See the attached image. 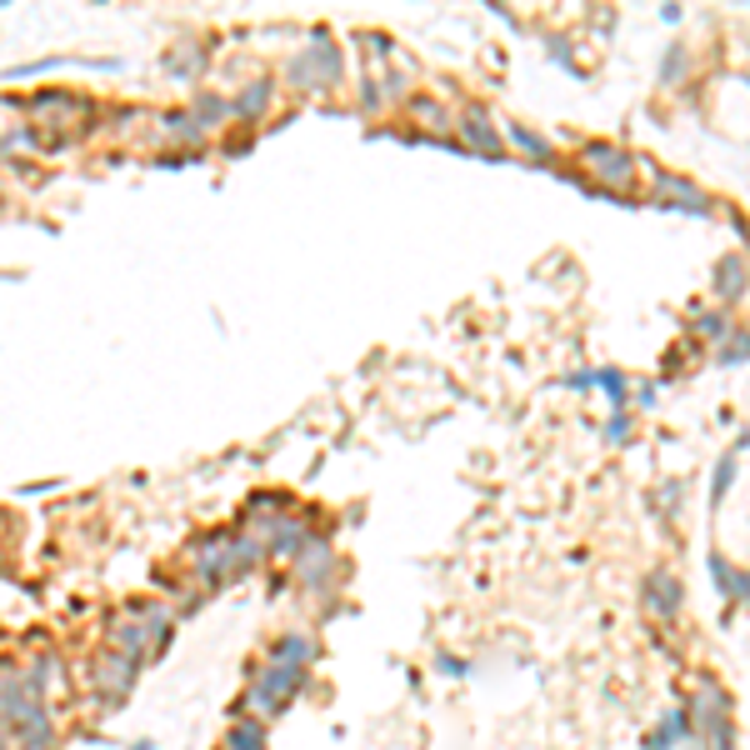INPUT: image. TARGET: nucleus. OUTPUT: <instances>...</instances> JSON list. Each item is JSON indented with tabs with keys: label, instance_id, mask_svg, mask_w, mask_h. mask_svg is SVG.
Instances as JSON below:
<instances>
[{
	"label": "nucleus",
	"instance_id": "34",
	"mask_svg": "<svg viewBox=\"0 0 750 750\" xmlns=\"http://www.w3.org/2000/svg\"><path fill=\"white\" fill-rule=\"evenodd\" d=\"M0 750H11V736H6V720H0Z\"/></svg>",
	"mask_w": 750,
	"mask_h": 750
},
{
	"label": "nucleus",
	"instance_id": "13",
	"mask_svg": "<svg viewBox=\"0 0 750 750\" xmlns=\"http://www.w3.org/2000/svg\"><path fill=\"white\" fill-rule=\"evenodd\" d=\"M320 655V645L311 641V635H301V631H291V635H281V641L271 645V655L265 661L271 665H295V671H311V661Z\"/></svg>",
	"mask_w": 750,
	"mask_h": 750
},
{
	"label": "nucleus",
	"instance_id": "21",
	"mask_svg": "<svg viewBox=\"0 0 750 750\" xmlns=\"http://www.w3.org/2000/svg\"><path fill=\"white\" fill-rule=\"evenodd\" d=\"M165 135H171V141H181V145H200V141H206V131H200V120L191 116V110H171V116H165Z\"/></svg>",
	"mask_w": 750,
	"mask_h": 750
},
{
	"label": "nucleus",
	"instance_id": "1",
	"mask_svg": "<svg viewBox=\"0 0 750 750\" xmlns=\"http://www.w3.org/2000/svg\"><path fill=\"white\" fill-rule=\"evenodd\" d=\"M305 681H311V671H295V665H256L250 671V685L246 696H240V710H250V716H275V710H285L295 696L305 691Z\"/></svg>",
	"mask_w": 750,
	"mask_h": 750
},
{
	"label": "nucleus",
	"instance_id": "29",
	"mask_svg": "<svg viewBox=\"0 0 750 750\" xmlns=\"http://www.w3.org/2000/svg\"><path fill=\"white\" fill-rule=\"evenodd\" d=\"M606 441H610V446H626V441H631V411H616V415H610Z\"/></svg>",
	"mask_w": 750,
	"mask_h": 750
},
{
	"label": "nucleus",
	"instance_id": "18",
	"mask_svg": "<svg viewBox=\"0 0 750 750\" xmlns=\"http://www.w3.org/2000/svg\"><path fill=\"white\" fill-rule=\"evenodd\" d=\"M271 746V730H265L261 716H246L226 730V750H265Z\"/></svg>",
	"mask_w": 750,
	"mask_h": 750
},
{
	"label": "nucleus",
	"instance_id": "22",
	"mask_svg": "<svg viewBox=\"0 0 750 750\" xmlns=\"http://www.w3.org/2000/svg\"><path fill=\"white\" fill-rule=\"evenodd\" d=\"M596 385L610 395V411H631V385L620 370H596Z\"/></svg>",
	"mask_w": 750,
	"mask_h": 750
},
{
	"label": "nucleus",
	"instance_id": "16",
	"mask_svg": "<svg viewBox=\"0 0 750 750\" xmlns=\"http://www.w3.org/2000/svg\"><path fill=\"white\" fill-rule=\"evenodd\" d=\"M271 100H275V86H271V80H250V86L240 90L236 100H230V116H240V120H250V126H256V120H261L265 110H271Z\"/></svg>",
	"mask_w": 750,
	"mask_h": 750
},
{
	"label": "nucleus",
	"instance_id": "27",
	"mask_svg": "<svg viewBox=\"0 0 750 750\" xmlns=\"http://www.w3.org/2000/svg\"><path fill=\"white\" fill-rule=\"evenodd\" d=\"M696 330H700L706 340H726V336H730V316H720V311H700Z\"/></svg>",
	"mask_w": 750,
	"mask_h": 750
},
{
	"label": "nucleus",
	"instance_id": "8",
	"mask_svg": "<svg viewBox=\"0 0 750 750\" xmlns=\"http://www.w3.org/2000/svg\"><path fill=\"white\" fill-rule=\"evenodd\" d=\"M45 700H41V691L31 685V675L25 671H6L0 675V720H21V716H31V710H41Z\"/></svg>",
	"mask_w": 750,
	"mask_h": 750
},
{
	"label": "nucleus",
	"instance_id": "14",
	"mask_svg": "<svg viewBox=\"0 0 750 750\" xmlns=\"http://www.w3.org/2000/svg\"><path fill=\"white\" fill-rule=\"evenodd\" d=\"M460 135H466L470 151H480V155H500V135H496V126H490V116H486L480 106H470L466 116H460Z\"/></svg>",
	"mask_w": 750,
	"mask_h": 750
},
{
	"label": "nucleus",
	"instance_id": "9",
	"mask_svg": "<svg viewBox=\"0 0 750 750\" xmlns=\"http://www.w3.org/2000/svg\"><path fill=\"white\" fill-rule=\"evenodd\" d=\"M6 736H11L15 750H51L55 746V720H51V710L41 706L21 720H6Z\"/></svg>",
	"mask_w": 750,
	"mask_h": 750
},
{
	"label": "nucleus",
	"instance_id": "2",
	"mask_svg": "<svg viewBox=\"0 0 750 750\" xmlns=\"http://www.w3.org/2000/svg\"><path fill=\"white\" fill-rule=\"evenodd\" d=\"M285 76H291L295 90H326V86H336V80H340V51H336V41H326V31H316V41L305 45L291 66H285Z\"/></svg>",
	"mask_w": 750,
	"mask_h": 750
},
{
	"label": "nucleus",
	"instance_id": "5",
	"mask_svg": "<svg viewBox=\"0 0 750 750\" xmlns=\"http://www.w3.org/2000/svg\"><path fill=\"white\" fill-rule=\"evenodd\" d=\"M580 165H586L590 175H596L606 191H631L635 185V161L620 145H606V141H590L586 151H580Z\"/></svg>",
	"mask_w": 750,
	"mask_h": 750
},
{
	"label": "nucleus",
	"instance_id": "6",
	"mask_svg": "<svg viewBox=\"0 0 750 750\" xmlns=\"http://www.w3.org/2000/svg\"><path fill=\"white\" fill-rule=\"evenodd\" d=\"M106 651L120 655V661H131V665L151 661V635H145V620H131L126 610H120V616L106 626Z\"/></svg>",
	"mask_w": 750,
	"mask_h": 750
},
{
	"label": "nucleus",
	"instance_id": "30",
	"mask_svg": "<svg viewBox=\"0 0 750 750\" xmlns=\"http://www.w3.org/2000/svg\"><path fill=\"white\" fill-rule=\"evenodd\" d=\"M411 110H415L421 120H431V126H446V110L435 106V100H411Z\"/></svg>",
	"mask_w": 750,
	"mask_h": 750
},
{
	"label": "nucleus",
	"instance_id": "35",
	"mask_svg": "<svg viewBox=\"0 0 750 750\" xmlns=\"http://www.w3.org/2000/svg\"><path fill=\"white\" fill-rule=\"evenodd\" d=\"M131 750H155V746H151V740H135V746H131Z\"/></svg>",
	"mask_w": 750,
	"mask_h": 750
},
{
	"label": "nucleus",
	"instance_id": "28",
	"mask_svg": "<svg viewBox=\"0 0 750 750\" xmlns=\"http://www.w3.org/2000/svg\"><path fill=\"white\" fill-rule=\"evenodd\" d=\"M200 61H206V51H200V45H191V51H181L175 61H165V70H171V76H191Z\"/></svg>",
	"mask_w": 750,
	"mask_h": 750
},
{
	"label": "nucleus",
	"instance_id": "12",
	"mask_svg": "<svg viewBox=\"0 0 750 750\" xmlns=\"http://www.w3.org/2000/svg\"><path fill=\"white\" fill-rule=\"evenodd\" d=\"M681 740H696V720H691V710H685V706H675L671 716H665L661 726L645 736V750H675Z\"/></svg>",
	"mask_w": 750,
	"mask_h": 750
},
{
	"label": "nucleus",
	"instance_id": "31",
	"mask_svg": "<svg viewBox=\"0 0 750 750\" xmlns=\"http://www.w3.org/2000/svg\"><path fill=\"white\" fill-rule=\"evenodd\" d=\"M360 100H366V110H381V106H385V90H381V80H366V90H360Z\"/></svg>",
	"mask_w": 750,
	"mask_h": 750
},
{
	"label": "nucleus",
	"instance_id": "19",
	"mask_svg": "<svg viewBox=\"0 0 750 750\" xmlns=\"http://www.w3.org/2000/svg\"><path fill=\"white\" fill-rule=\"evenodd\" d=\"M716 295L720 301H740V295H746V256H740V250L716 265Z\"/></svg>",
	"mask_w": 750,
	"mask_h": 750
},
{
	"label": "nucleus",
	"instance_id": "32",
	"mask_svg": "<svg viewBox=\"0 0 750 750\" xmlns=\"http://www.w3.org/2000/svg\"><path fill=\"white\" fill-rule=\"evenodd\" d=\"M570 385H576V391H590V385H596V370H576V376H570Z\"/></svg>",
	"mask_w": 750,
	"mask_h": 750
},
{
	"label": "nucleus",
	"instance_id": "23",
	"mask_svg": "<svg viewBox=\"0 0 750 750\" xmlns=\"http://www.w3.org/2000/svg\"><path fill=\"white\" fill-rule=\"evenodd\" d=\"M716 366H726V370L746 366V326H730V336L720 340V350H716Z\"/></svg>",
	"mask_w": 750,
	"mask_h": 750
},
{
	"label": "nucleus",
	"instance_id": "15",
	"mask_svg": "<svg viewBox=\"0 0 750 750\" xmlns=\"http://www.w3.org/2000/svg\"><path fill=\"white\" fill-rule=\"evenodd\" d=\"M655 181H661V191L671 196V200H661V206H671V210H691V216H706V210H710V206H706V196H700V191H696L691 181H681V175L661 171Z\"/></svg>",
	"mask_w": 750,
	"mask_h": 750
},
{
	"label": "nucleus",
	"instance_id": "25",
	"mask_svg": "<svg viewBox=\"0 0 750 750\" xmlns=\"http://www.w3.org/2000/svg\"><path fill=\"white\" fill-rule=\"evenodd\" d=\"M730 480H736V450L716 460V476H710V506H720V500H726Z\"/></svg>",
	"mask_w": 750,
	"mask_h": 750
},
{
	"label": "nucleus",
	"instance_id": "4",
	"mask_svg": "<svg viewBox=\"0 0 750 750\" xmlns=\"http://www.w3.org/2000/svg\"><path fill=\"white\" fill-rule=\"evenodd\" d=\"M135 671H141V665H131V661H120V655L100 651V655H96V671H90V696H96V706H100V710L126 706V700H131V691H135Z\"/></svg>",
	"mask_w": 750,
	"mask_h": 750
},
{
	"label": "nucleus",
	"instance_id": "11",
	"mask_svg": "<svg viewBox=\"0 0 750 750\" xmlns=\"http://www.w3.org/2000/svg\"><path fill=\"white\" fill-rule=\"evenodd\" d=\"M710 580H716V590L726 596V606L736 610V606H746V596H750V580H746V570L736 566V561H726V555H710Z\"/></svg>",
	"mask_w": 750,
	"mask_h": 750
},
{
	"label": "nucleus",
	"instance_id": "7",
	"mask_svg": "<svg viewBox=\"0 0 750 750\" xmlns=\"http://www.w3.org/2000/svg\"><path fill=\"white\" fill-rule=\"evenodd\" d=\"M291 570H295V580H301V586H311V590L326 586L330 570H336V551H330L326 535H311V541L291 555Z\"/></svg>",
	"mask_w": 750,
	"mask_h": 750
},
{
	"label": "nucleus",
	"instance_id": "10",
	"mask_svg": "<svg viewBox=\"0 0 750 750\" xmlns=\"http://www.w3.org/2000/svg\"><path fill=\"white\" fill-rule=\"evenodd\" d=\"M681 606H685L681 580H675L671 570H651V580H645V610H651L655 620H675Z\"/></svg>",
	"mask_w": 750,
	"mask_h": 750
},
{
	"label": "nucleus",
	"instance_id": "33",
	"mask_svg": "<svg viewBox=\"0 0 750 750\" xmlns=\"http://www.w3.org/2000/svg\"><path fill=\"white\" fill-rule=\"evenodd\" d=\"M441 671H450V675H466V661H450V655H441Z\"/></svg>",
	"mask_w": 750,
	"mask_h": 750
},
{
	"label": "nucleus",
	"instance_id": "3",
	"mask_svg": "<svg viewBox=\"0 0 750 750\" xmlns=\"http://www.w3.org/2000/svg\"><path fill=\"white\" fill-rule=\"evenodd\" d=\"M230 545H236V531L196 535V545H191V561H196V586H200V590H220L226 580H236V566H230Z\"/></svg>",
	"mask_w": 750,
	"mask_h": 750
},
{
	"label": "nucleus",
	"instance_id": "24",
	"mask_svg": "<svg viewBox=\"0 0 750 750\" xmlns=\"http://www.w3.org/2000/svg\"><path fill=\"white\" fill-rule=\"evenodd\" d=\"M511 141L515 145H521V151L525 155H535V161H541V165H551V141H545V135H535V131H525V126H511Z\"/></svg>",
	"mask_w": 750,
	"mask_h": 750
},
{
	"label": "nucleus",
	"instance_id": "26",
	"mask_svg": "<svg viewBox=\"0 0 750 750\" xmlns=\"http://www.w3.org/2000/svg\"><path fill=\"white\" fill-rule=\"evenodd\" d=\"M685 66H691V55H685V45H671V51H665V61H661V86H681Z\"/></svg>",
	"mask_w": 750,
	"mask_h": 750
},
{
	"label": "nucleus",
	"instance_id": "20",
	"mask_svg": "<svg viewBox=\"0 0 750 750\" xmlns=\"http://www.w3.org/2000/svg\"><path fill=\"white\" fill-rule=\"evenodd\" d=\"M191 116L200 120V131H216L220 120L230 116V100H226V96H216V90H200L196 106H191Z\"/></svg>",
	"mask_w": 750,
	"mask_h": 750
},
{
	"label": "nucleus",
	"instance_id": "17",
	"mask_svg": "<svg viewBox=\"0 0 750 750\" xmlns=\"http://www.w3.org/2000/svg\"><path fill=\"white\" fill-rule=\"evenodd\" d=\"M25 675H31V685L41 691V700L51 696V691H61L66 685V665H61V655L55 651H41L31 665H25Z\"/></svg>",
	"mask_w": 750,
	"mask_h": 750
}]
</instances>
